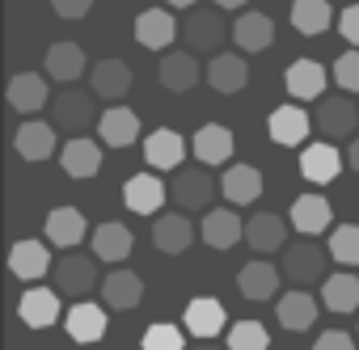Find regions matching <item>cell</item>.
I'll list each match as a JSON object with an SVG mask.
<instances>
[{
	"label": "cell",
	"mask_w": 359,
	"mask_h": 350,
	"mask_svg": "<svg viewBox=\"0 0 359 350\" xmlns=\"http://www.w3.org/2000/svg\"><path fill=\"white\" fill-rule=\"evenodd\" d=\"M131 245H135V237H131V228L118 224V220H106V224L93 228V253H97L102 262H110V266L127 262V258H131Z\"/></svg>",
	"instance_id": "obj_28"
},
{
	"label": "cell",
	"mask_w": 359,
	"mask_h": 350,
	"mask_svg": "<svg viewBox=\"0 0 359 350\" xmlns=\"http://www.w3.org/2000/svg\"><path fill=\"white\" fill-rule=\"evenodd\" d=\"M18 316L30 329H51L60 321V291L30 283V291H22V300H18Z\"/></svg>",
	"instance_id": "obj_14"
},
{
	"label": "cell",
	"mask_w": 359,
	"mask_h": 350,
	"mask_svg": "<svg viewBox=\"0 0 359 350\" xmlns=\"http://www.w3.org/2000/svg\"><path fill=\"white\" fill-rule=\"evenodd\" d=\"M342 5H351V0H342Z\"/></svg>",
	"instance_id": "obj_50"
},
{
	"label": "cell",
	"mask_w": 359,
	"mask_h": 350,
	"mask_svg": "<svg viewBox=\"0 0 359 350\" xmlns=\"http://www.w3.org/2000/svg\"><path fill=\"white\" fill-rule=\"evenodd\" d=\"M334 72H325L317 59H296V64H287V72H283V89H287V97H296V102H317V97H325V80H330Z\"/></svg>",
	"instance_id": "obj_11"
},
{
	"label": "cell",
	"mask_w": 359,
	"mask_h": 350,
	"mask_svg": "<svg viewBox=\"0 0 359 350\" xmlns=\"http://www.w3.org/2000/svg\"><path fill=\"white\" fill-rule=\"evenodd\" d=\"M60 164H64L68 178L89 182L93 173L102 169V144H97V139H89V135H72V139L60 148Z\"/></svg>",
	"instance_id": "obj_12"
},
{
	"label": "cell",
	"mask_w": 359,
	"mask_h": 350,
	"mask_svg": "<svg viewBox=\"0 0 359 350\" xmlns=\"http://www.w3.org/2000/svg\"><path fill=\"white\" fill-rule=\"evenodd\" d=\"M43 59H47V76L60 80V85H72V80H81L89 72V59H85V51L76 43H51Z\"/></svg>",
	"instance_id": "obj_27"
},
{
	"label": "cell",
	"mask_w": 359,
	"mask_h": 350,
	"mask_svg": "<svg viewBox=\"0 0 359 350\" xmlns=\"http://www.w3.org/2000/svg\"><path fill=\"white\" fill-rule=\"evenodd\" d=\"M191 148H195V156L203 164H229V156H233V131L224 122H203L195 131Z\"/></svg>",
	"instance_id": "obj_31"
},
{
	"label": "cell",
	"mask_w": 359,
	"mask_h": 350,
	"mask_svg": "<svg viewBox=\"0 0 359 350\" xmlns=\"http://www.w3.org/2000/svg\"><path fill=\"white\" fill-rule=\"evenodd\" d=\"M152 245L161 253H187L195 245V224L182 211H161L152 220Z\"/></svg>",
	"instance_id": "obj_15"
},
{
	"label": "cell",
	"mask_w": 359,
	"mask_h": 350,
	"mask_svg": "<svg viewBox=\"0 0 359 350\" xmlns=\"http://www.w3.org/2000/svg\"><path fill=\"white\" fill-rule=\"evenodd\" d=\"M220 195H224L233 207L258 203V195H262V173H258L254 164H229L224 178H220Z\"/></svg>",
	"instance_id": "obj_25"
},
{
	"label": "cell",
	"mask_w": 359,
	"mask_h": 350,
	"mask_svg": "<svg viewBox=\"0 0 359 350\" xmlns=\"http://www.w3.org/2000/svg\"><path fill=\"white\" fill-rule=\"evenodd\" d=\"M191 350H220V346H216V342H212V337H199V342H195V346H191ZM224 350H229V346H224Z\"/></svg>",
	"instance_id": "obj_48"
},
{
	"label": "cell",
	"mask_w": 359,
	"mask_h": 350,
	"mask_svg": "<svg viewBox=\"0 0 359 350\" xmlns=\"http://www.w3.org/2000/svg\"><path fill=\"white\" fill-rule=\"evenodd\" d=\"M64 329H68V337H72V342L89 346V342H102V337H106L110 321H106L102 304H89V300H81V304H72V308H68V321H64Z\"/></svg>",
	"instance_id": "obj_24"
},
{
	"label": "cell",
	"mask_w": 359,
	"mask_h": 350,
	"mask_svg": "<svg viewBox=\"0 0 359 350\" xmlns=\"http://www.w3.org/2000/svg\"><path fill=\"white\" fill-rule=\"evenodd\" d=\"M330 72H334V85H338L342 93H359V47L342 51Z\"/></svg>",
	"instance_id": "obj_42"
},
{
	"label": "cell",
	"mask_w": 359,
	"mask_h": 350,
	"mask_svg": "<svg viewBox=\"0 0 359 350\" xmlns=\"http://www.w3.org/2000/svg\"><path fill=\"white\" fill-rule=\"evenodd\" d=\"M144 160H148L152 169H182V160H187V139L177 135V131H169V127L148 131V135H144Z\"/></svg>",
	"instance_id": "obj_21"
},
{
	"label": "cell",
	"mask_w": 359,
	"mask_h": 350,
	"mask_svg": "<svg viewBox=\"0 0 359 350\" xmlns=\"http://www.w3.org/2000/svg\"><path fill=\"white\" fill-rule=\"evenodd\" d=\"M51 122L64 127V131H85L93 127V110H97V93H85V89H72L64 85L55 97H51Z\"/></svg>",
	"instance_id": "obj_3"
},
{
	"label": "cell",
	"mask_w": 359,
	"mask_h": 350,
	"mask_svg": "<svg viewBox=\"0 0 359 350\" xmlns=\"http://www.w3.org/2000/svg\"><path fill=\"white\" fill-rule=\"evenodd\" d=\"M51 9H55V18H64V22H76V18H85V13L93 9V0H51Z\"/></svg>",
	"instance_id": "obj_45"
},
{
	"label": "cell",
	"mask_w": 359,
	"mask_h": 350,
	"mask_svg": "<svg viewBox=\"0 0 359 350\" xmlns=\"http://www.w3.org/2000/svg\"><path fill=\"white\" fill-rule=\"evenodd\" d=\"M346 164L359 173V135H355V139H351V148H346Z\"/></svg>",
	"instance_id": "obj_46"
},
{
	"label": "cell",
	"mask_w": 359,
	"mask_h": 350,
	"mask_svg": "<svg viewBox=\"0 0 359 350\" xmlns=\"http://www.w3.org/2000/svg\"><path fill=\"white\" fill-rule=\"evenodd\" d=\"M165 199H169V186L156 178V173H135V178L123 182V203L135 216H161Z\"/></svg>",
	"instance_id": "obj_8"
},
{
	"label": "cell",
	"mask_w": 359,
	"mask_h": 350,
	"mask_svg": "<svg viewBox=\"0 0 359 350\" xmlns=\"http://www.w3.org/2000/svg\"><path fill=\"white\" fill-rule=\"evenodd\" d=\"M355 337H359V329H355Z\"/></svg>",
	"instance_id": "obj_51"
},
{
	"label": "cell",
	"mask_w": 359,
	"mask_h": 350,
	"mask_svg": "<svg viewBox=\"0 0 359 350\" xmlns=\"http://www.w3.org/2000/svg\"><path fill=\"white\" fill-rule=\"evenodd\" d=\"M342 164H346V156L334 148V139H317V144H309L304 156H300V173H304V182H313V186L334 182L338 173H342Z\"/></svg>",
	"instance_id": "obj_9"
},
{
	"label": "cell",
	"mask_w": 359,
	"mask_h": 350,
	"mask_svg": "<svg viewBox=\"0 0 359 350\" xmlns=\"http://www.w3.org/2000/svg\"><path fill=\"white\" fill-rule=\"evenodd\" d=\"M237 241H245V220L237 216V207H212V211H203V245L233 249Z\"/></svg>",
	"instance_id": "obj_16"
},
{
	"label": "cell",
	"mask_w": 359,
	"mask_h": 350,
	"mask_svg": "<svg viewBox=\"0 0 359 350\" xmlns=\"http://www.w3.org/2000/svg\"><path fill=\"white\" fill-rule=\"evenodd\" d=\"M338 30H342V38H346L351 47H359V0L342 5V13H338Z\"/></svg>",
	"instance_id": "obj_43"
},
{
	"label": "cell",
	"mask_w": 359,
	"mask_h": 350,
	"mask_svg": "<svg viewBox=\"0 0 359 350\" xmlns=\"http://www.w3.org/2000/svg\"><path fill=\"white\" fill-rule=\"evenodd\" d=\"M89 89L106 102H123L131 93V68L123 59H97L89 68Z\"/></svg>",
	"instance_id": "obj_22"
},
{
	"label": "cell",
	"mask_w": 359,
	"mask_h": 350,
	"mask_svg": "<svg viewBox=\"0 0 359 350\" xmlns=\"http://www.w3.org/2000/svg\"><path fill=\"white\" fill-rule=\"evenodd\" d=\"M208 85H212L216 93L233 97V93H241V89L250 85V64H245L241 55H216V59L208 64Z\"/></svg>",
	"instance_id": "obj_36"
},
{
	"label": "cell",
	"mask_w": 359,
	"mask_h": 350,
	"mask_svg": "<svg viewBox=\"0 0 359 350\" xmlns=\"http://www.w3.org/2000/svg\"><path fill=\"white\" fill-rule=\"evenodd\" d=\"M237 287H241V295H245V300L262 304V300H271V295L279 291V270H275L271 262L254 258V262H245V266H241V274H237Z\"/></svg>",
	"instance_id": "obj_37"
},
{
	"label": "cell",
	"mask_w": 359,
	"mask_h": 350,
	"mask_svg": "<svg viewBox=\"0 0 359 350\" xmlns=\"http://www.w3.org/2000/svg\"><path fill=\"white\" fill-rule=\"evenodd\" d=\"M233 43L241 47V51H266L271 43H275V22L266 18V13H241L237 22H233Z\"/></svg>",
	"instance_id": "obj_35"
},
{
	"label": "cell",
	"mask_w": 359,
	"mask_h": 350,
	"mask_svg": "<svg viewBox=\"0 0 359 350\" xmlns=\"http://www.w3.org/2000/svg\"><path fill=\"white\" fill-rule=\"evenodd\" d=\"M330 262H334V258H330V249H321L313 237H300L296 245H283V274H287L296 287L321 283Z\"/></svg>",
	"instance_id": "obj_2"
},
{
	"label": "cell",
	"mask_w": 359,
	"mask_h": 350,
	"mask_svg": "<svg viewBox=\"0 0 359 350\" xmlns=\"http://www.w3.org/2000/svg\"><path fill=\"white\" fill-rule=\"evenodd\" d=\"M212 5H220V9H245L250 0H212Z\"/></svg>",
	"instance_id": "obj_47"
},
{
	"label": "cell",
	"mask_w": 359,
	"mask_h": 350,
	"mask_svg": "<svg viewBox=\"0 0 359 350\" xmlns=\"http://www.w3.org/2000/svg\"><path fill=\"white\" fill-rule=\"evenodd\" d=\"M97 253H72V249H64V258L55 262V291H64V295H89L93 291V283H97V262H93Z\"/></svg>",
	"instance_id": "obj_6"
},
{
	"label": "cell",
	"mask_w": 359,
	"mask_h": 350,
	"mask_svg": "<svg viewBox=\"0 0 359 350\" xmlns=\"http://www.w3.org/2000/svg\"><path fill=\"white\" fill-rule=\"evenodd\" d=\"M220 13H224V9L216 5V9H199V13H191V18L182 22V38H187L191 51H220V47H224V38L233 34V26H229Z\"/></svg>",
	"instance_id": "obj_5"
},
{
	"label": "cell",
	"mask_w": 359,
	"mask_h": 350,
	"mask_svg": "<svg viewBox=\"0 0 359 350\" xmlns=\"http://www.w3.org/2000/svg\"><path fill=\"white\" fill-rule=\"evenodd\" d=\"M199 76H203V68H199V59H195L191 51H169V55H161L156 80H161L169 93H187V89H195Z\"/></svg>",
	"instance_id": "obj_20"
},
{
	"label": "cell",
	"mask_w": 359,
	"mask_h": 350,
	"mask_svg": "<svg viewBox=\"0 0 359 350\" xmlns=\"http://www.w3.org/2000/svg\"><path fill=\"white\" fill-rule=\"evenodd\" d=\"M212 164H182L173 169V182H169V199L182 207V211H212V199L220 195V182H212Z\"/></svg>",
	"instance_id": "obj_1"
},
{
	"label": "cell",
	"mask_w": 359,
	"mask_h": 350,
	"mask_svg": "<svg viewBox=\"0 0 359 350\" xmlns=\"http://www.w3.org/2000/svg\"><path fill=\"white\" fill-rule=\"evenodd\" d=\"M275 312H279V325H283V329H292V333H304V329H313V325H317V312H321V304H317L309 291H287V295H279Z\"/></svg>",
	"instance_id": "obj_33"
},
{
	"label": "cell",
	"mask_w": 359,
	"mask_h": 350,
	"mask_svg": "<svg viewBox=\"0 0 359 350\" xmlns=\"http://www.w3.org/2000/svg\"><path fill=\"white\" fill-rule=\"evenodd\" d=\"M287 220H292V228H296L300 237H321V232L334 224V211H330V199H325V195H300V199L292 203Z\"/></svg>",
	"instance_id": "obj_19"
},
{
	"label": "cell",
	"mask_w": 359,
	"mask_h": 350,
	"mask_svg": "<svg viewBox=\"0 0 359 350\" xmlns=\"http://www.w3.org/2000/svg\"><path fill=\"white\" fill-rule=\"evenodd\" d=\"M287 228H292V220H283L275 211H258L254 220H245V245L254 253H275L287 245Z\"/></svg>",
	"instance_id": "obj_17"
},
{
	"label": "cell",
	"mask_w": 359,
	"mask_h": 350,
	"mask_svg": "<svg viewBox=\"0 0 359 350\" xmlns=\"http://www.w3.org/2000/svg\"><path fill=\"white\" fill-rule=\"evenodd\" d=\"M102 300H106V308H114V312H127V308H140V300H144V279L135 274V270H110L106 274V283H102Z\"/></svg>",
	"instance_id": "obj_26"
},
{
	"label": "cell",
	"mask_w": 359,
	"mask_h": 350,
	"mask_svg": "<svg viewBox=\"0 0 359 350\" xmlns=\"http://www.w3.org/2000/svg\"><path fill=\"white\" fill-rule=\"evenodd\" d=\"M5 97H9V106H13L18 114H39L43 106H51L47 76H39V72H18V76H9Z\"/></svg>",
	"instance_id": "obj_18"
},
{
	"label": "cell",
	"mask_w": 359,
	"mask_h": 350,
	"mask_svg": "<svg viewBox=\"0 0 359 350\" xmlns=\"http://www.w3.org/2000/svg\"><path fill=\"white\" fill-rule=\"evenodd\" d=\"M313 350H355V337L342 333V329H325V333H317Z\"/></svg>",
	"instance_id": "obj_44"
},
{
	"label": "cell",
	"mask_w": 359,
	"mask_h": 350,
	"mask_svg": "<svg viewBox=\"0 0 359 350\" xmlns=\"http://www.w3.org/2000/svg\"><path fill=\"white\" fill-rule=\"evenodd\" d=\"M173 38H177V18L169 13V5L165 9H144L135 18V43L144 51H169Z\"/></svg>",
	"instance_id": "obj_10"
},
{
	"label": "cell",
	"mask_w": 359,
	"mask_h": 350,
	"mask_svg": "<svg viewBox=\"0 0 359 350\" xmlns=\"http://www.w3.org/2000/svg\"><path fill=\"white\" fill-rule=\"evenodd\" d=\"M13 148H18V156L22 160H30V164H39V160H51L55 156V148H60V139H55V122H22L18 131H13Z\"/></svg>",
	"instance_id": "obj_13"
},
{
	"label": "cell",
	"mask_w": 359,
	"mask_h": 350,
	"mask_svg": "<svg viewBox=\"0 0 359 350\" xmlns=\"http://www.w3.org/2000/svg\"><path fill=\"white\" fill-rule=\"evenodd\" d=\"M182 325H187V333H195V337H216V333L229 325V316H224V304H220V300L199 295V300H191V304H187Z\"/></svg>",
	"instance_id": "obj_29"
},
{
	"label": "cell",
	"mask_w": 359,
	"mask_h": 350,
	"mask_svg": "<svg viewBox=\"0 0 359 350\" xmlns=\"http://www.w3.org/2000/svg\"><path fill=\"white\" fill-rule=\"evenodd\" d=\"M330 5H334V0H292V26H296V34H309V38L325 34L330 22H334Z\"/></svg>",
	"instance_id": "obj_38"
},
{
	"label": "cell",
	"mask_w": 359,
	"mask_h": 350,
	"mask_svg": "<svg viewBox=\"0 0 359 350\" xmlns=\"http://www.w3.org/2000/svg\"><path fill=\"white\" fill-rule=\"evenodd\" d=\"M9 270H13L18 279H26V283H39L43 274L55 270V262H51V249H47L43 241H18V245L9 249Z\"/></svg>",
	"instance_id": "obj_23"
},
{
	"label": "cell",
	"mask_w": 359,
	"mask_h": 350,
	"mask_svg": "<svg viewBox=\"0 0 359 350\" xmlns=\"http://www.w3.org/2000/svg\"><path fill=\"white\" fill-rule=\"evenodd\" d=\"M313 127H317V122H313V114H309L304 106H296V102L275 106V110H271V118H266V135H271L279 148H296V144H304V135H309Z\"/></svg>",
	"instance_id": "obj_7"
},
{
	"label": "cell",
	"mask_w": 359,
	"mask_h": 350,
	"mask_svg": "<svg viewBox=\"0 0 359 350\" xmlns=\"http://www.w3.org/2000/svg\"><path fill=\"white\" fill-rule=\"evenodd\" d=\"M330 258L338 266H359V224H338L330 232Z\"/></svg>",
	"instance_id": "obj_39"
},
{
	"label": "cell",
	"mask_w": 359,
	"mask_h": 350,
	"mask_svg": "<svg viewBox=\"0 0 359 350\" xmlns=\"http://www.w3.org/2000/svg\"><path fill=\"white\" fill-rule=\"evenodd\" d=\"M165 5H169V9H195L199 0H165Z\"/></svg>",
	"instance_id": "obj_49"
},
{
	"label": "cell",
	"mask_w": 359,
	"mask_h": 350,
	"mask_svg": "<svg viewBox=\"0 0 359 350\" xmlns=\"http://www.w3.org/2000/svg\"><path fill=\"white\" fill-rule=\"evenodd\" d=\"M321 304L330 312H355L359 308V274L351 266L338 274H325L321 279Z\"/></svg>",
	"instance_id": "obj_34"
},
{
	"label": "cell",
	"mask_w": 359,
	"mask_h": 350,
	"mask_svg": "<svg viewBox=\"0 0 359 350\" xmlns=\"http://www.w3.org/2000/svg\"><path fill=\"white\" fill-rule=\"evenodd\" d=\"M43 228H47V241L60 245V249H76V245L89 237V224H85V216H81L76 207H55Z\"/></svg>",
	"instance_id": "obj_32"
},
{
	"label": "cell",
	"mask_w": 359,
	"mask_h": 350,
	"mask_svg": "<svg viewBox=\"0 0 359 350\" xmlns=\"http://www.w3.org/2000/svg\"><path fill=\"white\" fill-rule=\"evenodd\" d=\"M140 350H187V337H182V329H177V325L156 321V325H148V329H144Z\"/></svg>",
	"instance_id": "obj_41"
},
{
	"label": "cell",
	"mask_w": 359,
	"mask_h": 350,
	"mask_svg": "<svg viewBox=\"0 0 359 350\" xmlns=\"http://www.w3.org/2000/svg\"><path fill=\"white\" fill-rule=\"evenodd\" d=\"M271 346V333L262 321H237L229 329V350H266Z\"/></svg>",
	"instance_id": "obj_40"
},
{
	"label": "cell",
	"mask_w": 359,
	"mask_h": 350,
	"mask_svg": "<svg viewBox=\"0 0 359 350\" xmlns=\"http://www.w3.org/2000/svg\"><path fill=\"white\" fill-rule=\"evenodd\" d=\"M313 122H317L321 139H355V127H359V106H355L346 93H342V97H317Z\"/></svg>",
	"instance_id": "obj_4"
},
{
	"label": "cell",
	"mask_w": 359,
	"mask_h": 350,
	"mask_svg": "<svg viewBox=\"0 0 359 350\" xmlns=\"http://www.w3.org/2000/svg\"><path fill=\"white\" fill-rule=\"evenodd\" d=\"M97 131H102V144H106V148H127V144H135V139H140V114L114 102V106L102 114Z\"/></svg>",
	"instance_id": "obj_30"
}]
</instances>
